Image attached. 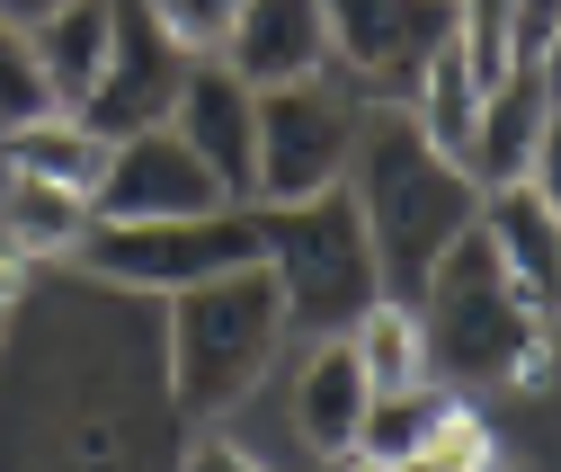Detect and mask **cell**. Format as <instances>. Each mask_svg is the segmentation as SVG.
I'll return each instance as SVG.
<instances>
[{"label":"cell","instance_id":"5bb4252c","mask_svg":"<svg viewBox=\"0 0 561 472\" xmlns=\"http://www.w3.org/2000/svg\"><path fill=\"white\" fill-rule=\"evenodd\" d=\"M107 45H116V0H62L27 27V54H36V81L54 99V116H81L99 72H107Z\"/></svg>","mask_w":561,"mask_h":472},{"label":"cell","instance_id":"30bf717a","mask_svg":"<svg viewBox=\"0 0 561 472\" xmlns=\"http://www.w3.org/2000/svg\"><path fill=\"white\" fill-rule=\"evenodd\" d=\"M224 187L205 179V161L179 143V134H134V143H107V170L90 187L99 223H170V215H215Z\"/></svg>","mask_w":561,"mask_h":472},{"label":"cell","instance_id":"d4e9b609","mask_svg":"<svg viewBox=\"0 0 561 472\" xmlns=\"http://www.w3.org/2000/svg\"><path fill=\"white\" fill-rule=\"evenodd\" d=\"M179 472H267L250 446H232V437H187L179 446Z\"/></svg>","mask_w":561,"mask_h":472},{"label":"cell","instance_id":"e0dca14e","mask_svg":"<svg viewBox=\"0 0 561 472\" xmlns=\"http://www.w3.org/2000/svg\"><path fill=\"white\" fill-rule=\"evenodd\" d=\"M99 170H107V143L81 116H36L19 134H0V179H36V187H62V196H90Z\"/></svg>","mask_w":561,"mask_h":472},{"label":"cell","instance_id":"7c38bea8","mask_svg":"<svg viewBox=\"0 0 561 472\" xmlns=\"http://www.w3.org/2000/svg\"><path fill=\"white\" fill-rule=\"evenodd\" d=\"M170 134L205 161L224 206H250V134H259V90H241L224 62H187V90L170 107Z\"/></svg>","mask_w":561,"mask_h":472},{"label":"cell","instance_id":"3957f363","mask_svg":"<svg viewBox=\"0 0 561 472\" xmlns=\"http://www.w3.org/2000/svg\"><path fill=\"white\" fill-rule=\"evenodd\" d=\"M410 312H419V339H428V383H446V392L455 383H472V392L535 383L543 357H552V303L517 295L472 232L428 267V286L410 295Z\"/></svg>","mask_w":561,"mask_h":472},{"label":"cell","instance_id":"9a60e30c","mask_svg":"<svg viewBox=\"0 0 561 472\" xmlns=\"http://www.w3.org/2000/svg\"><path fill=\"white\" fill-rule=\"evenodd\" d=\"M472 241L500 258V277L535 303H552V187L543 179H508V187H481V215Z\"/></svg>","mask_w":561,"mask_h":472},{"label":"cell","instance_id":"8992f818","mask_svg":"<svg viewBox=\"0 0 561 472\" xmlns=\"http://www.w3.org/2000/svg\"><path fill=\"white\" fill-rule=\"evenodd\" d=\"M232 267H259V223L250 206H215V215H170V223H90L81 241V277L170 303L187 286H215Z\"/></svg>","mask_w":561,"mask_h":472},{"label":"cell","instance_id":"484cf974","mask_svg":"<svg viewBox=\"0 0 561 472\" xmlns=\"http://www.w3.org/2000/svg\"><path fill=\"white\" fill-rule=\"evenodd\" d=\"M10 321H19V267H0V348H10Z\"/></svg>","mask_w":561,"mask_h":472},{"label":"cell","instance_id":"5b68a950","mask_svg":"<svg viewBox=\"0 0 561 472\" xmlns=\"http://www.w3.org/2000/svg\"><path fill=\"white\" fill-rule=\"evenodd\" d=\"M259 223V267L276 303H286V330H312V339H347L383 277H375V250H366V223L347 206V187L330 196H304V206H250Z\"/></svg>","mask_w":561,"mask_h":472},{"label":"cell","instance_id":"6da1fadb","mask_svg":"<svg viewBox=\"0 0 561 472\" xmlns=\"http://www.w3.org/2000/svg\"><path fill=\"white\" fill-rule=\"evenodd\" d=\"M179 428L161 303L81 267L19 277L0 348V472H179Z\"/></svg>","mask_w":561,"mask_h":472},{"label":"cell","instance_id":"603a6c76","mask_svg":"<svg viewBox=\"0 0 561 472\" xmlns=\"http://www.w3.org/2000/svg\"><path fill=\"white\" fill-rule=\"evenodd\" d=\"M36 116H54V99H45V81H36L27 27L0 19V134H19V125H36Z\"/></svg>","mask_w":561,"mask_h":472},{"label":"cell","instance_id":"4fadbf2b","mask_svg":"<svg viewBox=\"0 0 561 472\" xmlns=\"http://www.w3.org/2000/svg\"><path fill=\"white\" fill-rule=\"evenodd\" d=\"M543 143H552V62H526L500 90L481 99V125H472V187H508V179H543Z\"/></svg>","mask_w":561,"mask_h":472},{"label":"cell","instance_id":"277c9868","mask_svg":"<svg viewBox=\"0 0 561 472\" xmlns=\"http://www.w3.org/2000/svg\"><path fill=\"white\" fill-rule=\"evenodd\" d=\"M286 303H276L267 267H232L215 286H187L161 303V366H170V401L179 419H224L267 383V366L286 357Z\"/></svg>","mask_w":561,"mask_h":472},{"label":"cell","instance_id":"7402d4cb","mask_svg":"<svg viewBox=\"0 0 561 472\" xmlns=\"http://www.w3.org/2000/svg\"><path fill=\"white\" fill-rule=\"evenodd\" d=\"M455 54H463L472 90L490 99L517 72V0H455Z\"/></svg>","mask_w":561,"mask_h":472},{"label":"cell","instance_id":"ba28073f","mask_svg":"<svg viewBox=\"0 0 561 472\" xmlns=\"http://www.w3.org/2000/svg\"><path fill=\"white\" fill-rule=\"evenodd\" d=\"M321 27L357 107H410L419 72L455 45V0H321Z\"/></svg>","mask_w":561,"mask_h":472},{"label":"cell","instance_id":"9c48e42d","mask_svg":"<svg viewBox=\"0 0 561 472\" xmlns=\"http://www.w3.org/2000/svg\"><path fill=\"white\" fill-rule=\"evenodd\" d=\"M179 90H187V54L161 36V19L144 10V0H116V45H107V72H99L81 125L99 134V143H134V134L170 125Z\"/></svg>","mask_w":561,"mask_h":472},{"label":"cell","instance_id":"cb8c5ba5","mask_svg":"<svg viewBox=\"0 0 561 472\" xmlns=\"http://www.w3.org/2000/svg\"><path fill=\"white\" fill-rule=\"evenodd\" d=\"M144 10H152L161 36L196 62V54H224V36H232V19H241V0H144Z\"/></svg>","mask_w":561,"mask_h":472},{"label":"cell","instance_id":"44dd1931","mask_svg":"<svg viewBox=\"0 0 561 472\" xmlns=\"http://www.w3.org/2000/svg\"><path fill=\"white\" fill-rule=\"evenodd\" d=\"M428 143L446 152V161H463L472 152V125H481V90H472V72H463V54L446 45L428 72H419V90H410V107H401Z\"/></svg>","mask_w":561,"mask_h":472},{"label":"cell","instance_id":"2e32d148","mask_svg":"<svg viewBox=\"0 0 561 472\" xmlns=\"http://www.w3.org/2000/svg\"><path fill=\"white\" fill-rule=\"evenodd\" d=\"M90 223H99L90 196H62V187H36V179H0V267H19V277L81 258Z\"/></svg>","mask_w":561,"mask_h":472},{"label":"cell","instance_id":"8fae6325","mask_svg":"<svg viewBox=\"0 0 561 472\" xmlns=\"http://www.w3.org/2000/svg\"><path fill=\"white\" fill-rule=\"evenodd\" d=\"M224 72L241 90H295L330 72V27H321V0H241V19L224 36Z\"/></svg>","mask_w":561,"mask_h":472},{"label":"cell","instance_id":"7a4b0ae2","mask_svg":"<svg viewBox=\"0 0 561 472\" xmlns=\"http://www.w3.org/2000/svg\"><path fill=\"white\" fill-rule=\"evenodd\" d=\"M347 206H357V223H366V250H375L383 295L410 303L419 286H428V267L472 232L481 187H472V170L446 161L401 107H366V116H357V152H347Z\"/></svg>","mask_w":561,"mask_h":472},{"label":"cell","instance_id":"d6986e66","mask_svg":"<svg viewBox=\"0 0 561 472\" xmlns=\"http://www.w3.org/2000/svg\"><path fill=\"white\" fill-rule=\"evenodd\" d=\"M347 357H357L366 392H410V383H428V339H419V312L401 295H375L357 321H347Z\"/></svg>","mask_w":561,"mask_h":472},{"label":"cell","instance_id":"52a82bcc","mask_svg":"<svg viewBox=\"0 0 561 472\" xmlns=\"http://www.w3.org/2000/svg\"><path fill=\"white\" fill-rule=\"evenodd\" d=\"M357 90L347 81H295L259 90V134H250V206H304V196L347 187V152H357Z\"/></svg>","mask_w":561,"mask_h":472},{"label":"cell","instance_id":"ffe728a7","mask_svg":"<svg viewBox=\"0 0 561 472\" xmlns=\"http://www.w3.org/2000/svg\"><path fill=\"white\" fill-rule=\"evenodd\" d=\"M455 411L446 383H410V392H366V419H357V454L366 463H401L437 437V419Z\"/></svg>","mask_w":561,"mask_h":472},{"label":"cell","instance_id":"4316f807","mask_svg":"<svg viewBox=\"0 0 561 472\" xmlns=\"http://www.w3.org/2000/svg\"><path fill=\"white\" fill-rule=\"evenodd\" d=\"M45 10H62V0H0V19H10V27H36Z\"/></svg>","mask_w":561,"mask_h":472},{"label":"cell","instance_id":"ac0fdd59","mask_svg":"<svg viewBox=\"0 0 561 472\" xmlns=\"http://www.w3.org/2000/svg\"><path fill=\"white\" fill-rule=\"evenodd\" d=\"M357 419H366V375H357V357L339 339H321L304 383H295V428H304L312 454L339 463V454H357Z\"/></svg>","mask_w":561,"mask_h":472}]
</instances>
